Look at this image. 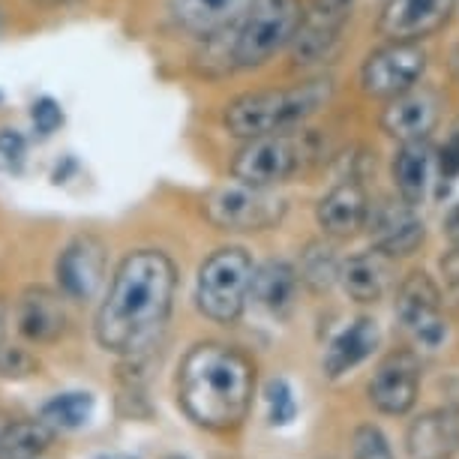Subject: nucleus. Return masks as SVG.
<instances>
[{"label": "nucleus", "instance_id": "f03ea898", "mask_svg": "<svg viewBox=\"0 0 459 459\" xmlns=\"http://www.w3.org/2000/svg\"><path fill=\"white\" fill-rule=\"evenodd\" d=\"M255 396V363L238 345L204 340L178 367V405L204 429H235L247 420Z\"/></svg>", "mask_w": 459, "mask_h": 459}, {"label": "nucleus", "instance_id": "aec40b11", "mask_svg": "<svg viewBox=\"0 0 459 459\" xmlns=\"http://www.w3.org/2000/svg\"><path fill=\"white\" fill-rule=\"evenodd\" d=\"M432 157H436V151H432L429 138H423V142H403L396 147L391 162V178L400 202L411 207L423 204L432 184Z\"/></svg>", "mask_w": 459, "mask_h": 459}, {"label": "nucleus", "instance_id": "0eeeda50", "mask_svg": "<svg viewBox=\"0 0 459 459\" xmlns=\"http://www.w3.org/2000/svg\"><path fill=\"white\" fill-rule=\"evenodd\" d=\"M307 162V144L294 133H271L244 138L231 160V178L249 186L276 189L298 175Z\"/></svg>", "mask_w": 459, "mask_h": 459}, {"label": "nucleus", "instance_id": "ddd939ff", "mask_svg": "<svg viewBox=\"0 0 459 459\" xmlns=\"http://www.w3.org/2000/svg\"><path fill=\"white\" fill-rule=\"evenodd\" d=\"M396 318L403 331L427 349H436L447 336V325L441 318V291L427 271H414L400 282L396 291Z\"/></svg>", "mask_w": 459, "mask_h": 459}, {"label": "nucleus", "instance_id": "cd10ccee", "mask_svg": "<svg viewBox=\"0 0 459 459\" xmlns=\"http://www.w3.org/2000/svg\"><path fill=\"white\" fill-rule=\"evenodd\" d=\"M267 409H271V423H289L298 414V403H294V391L289 387L285 378H273L267 381V391H264Z\"/></svg>", "mask_w": 459, "mask_h": 459}, {"label": "nucleus", "instance_id": "b1692460", "mask_svg": "<svg viewBox=\"0 0 459 459\" xmlns=\"http://www.w3.org/2000/svg\"><path fill=\"white\" fill-rule=\"evenodd\" d=\"M55 441V429L42 420H15L0 438V459H39Z\"/></svg>", "mask_w": 459, "mask_h": 459}, {"label": "nucleus", "instance_id": "9b49d317", "mask_svg": "<svg viewBox=\"0 0 459 459\" xmlns=\"http://www.w3.org/2000/svg\"><path fill=\"white\" fill-rule=\"evenodd\" d=\"M445 100L432 84H414V88L396 93L385 102L378 115V126L394 142H423L438 129Z\"/></svg>", "mask_w": 459, "mask_h": 459}, {"label": "nucleus", "instance_id": "7c9ffc66", "mask_svg": "<svg viewBox=\"0 0 459 459\" xmlns=\"http://www.w3.org/2000/svg\"><path fill=\"white\" fill-rule=\"evenodd\" d=\"M30 117H33V126L39 129V135H51L60 124H64V111H60V106L51 97H42L33 102Z\"/></svg>", "mask_w": 459, "mask_h": 459}, {"label": "nucleus", "instance_id": "c9c22d12", "mask_svg": "<svg viewBox=\"0 0 459 459\" xmlns=\"http://www.w3.org/2000/svg\"><path fill=\"white\" fill-rule=\"evenodd\" d=\"M10 423H13L10 414H4V411H0V438H4V432H6V427H10Z\"/></svg>", "mask_w": 459, "mask_h": 459}, {"label": "nucleus", "instance_id": "7ed1b4c3", "mask_svg": "<svg viewBox=\"0 0 459 459\" xmlns=\"http://www.w3.org/2000/svg\"><path fill=\"white\" fill-rule=\"evenodd\" d=\"M333 93L336 84L331 75H313L285 88L247 91L225 106L222 126L240 142L271 133H294L331 106Z\"/></svg>", "mask_w": 459, "mask_h": 459}, {"label": "nucleus", "instance_id": "f704fd0d", "mask_svg": "<svg viewBox=\"0 0 459 459\" xmlns=\"http://www.w3.org/2000/svg\"><path fill=\"white\" fill-rule=\"evenodd\" d=\"M6 322H10V309H6L4 298H0V342L6 340Z\"/></svg>", "mask_w": 459, "mask_h": 459}, {"label": "nucleus", "instance_id": "5701e85b", "mask_svg": "<svg viewBox=\"0 0 459 459\" xmlns=\"http://www.w3.org/2000/svg\"><path fill=\"white\" fill-rule=\"evenodd\" d=\"M298 289H300V276L289 262H264L262 267H255V273H253L249 298L262 309H267L271 316L282 318L294 309Z\"/></svg>", "mask_w": 459, "mask_h": 459}, {"label": "nucleus", "instance_id": "4be33fe9", "mask_svg": "<svg viewBox=\"0 0 459 459\" xmlns=\"http://www.w3.org/2000/svg\"><path fill=\"white\" fill-rule=\"evenodd\" d=\"M378 342H381L378 325L367 316L354 318L345 331H340L331 340V345H327V351H325L322 367L331 378H340L342 372H349V369L358 367V363L367 360L369 354L378 349Z\"/></svg>", "mask_w": 459, "mask_h": 459}, {"label": "nucleus", "instance_id": "f3484780", "mask_svg": "<svg viewBox=\"0 0 459 459\" xmlns=\"http://www.w3.org/2000/svg\"><path fill=\"white\" fill-rule=\"evenodd\" d=\"M369 195L358 178H345L333 184L316 204V222L327 238L349 240L367 229Z\"/></svg>", "mask_w": 459, "mask_h": 459}, {"label": "nucleus", "instance_id": "1a4fd4ad", "mask_svg": "<svg viewBox=\"0 0 459 459\" xmlns=\"http://www.w3.org/2000/svg\"><path fill=\"white\" fill-rule=\"evenodd\" d=\"M358 0H300V24L291 39V66H313L331 55Z\"/></svg>", "mask_w": 459, "mask_h": 459}, {"label": "nucleus", "instance_id": "72a5a7b5", "mask_svg": "<svg viewBox=\"0 0 459 459\" xmlns=\"http://www.w3.org/2000/svg\"><path fill=\"white\" fill-rule=\"evenodd\" d=\"M447 69H450V75H454V82L459 84V42L454 48H450V55H447Z\"/></svg>", "mask_w": 459, "mask_h": 459}, {"label": "nucleus", "instance_id": "dca6fc26", "mask_svg": "<svg viewBox=\"0 0 459 459\" xmlns=\"http://www.w3.org/2000/svg\"><path fill=\"white\" fill-rule=\"evenodd\" d=\"M64 300V294L48 289V285H28L15 303V327L24 340L33 345H51L64 340L69 327Z\"/></svg>", "mask_w": 459, "mask_h": 459}, {"label": "nucleus", "instance_id": "c756f323", "mask_svg": "<svg viewBox=\"0 0 459 459\" xmlns=\"http://www.w3.org/2000/svg\"><path fill=\"white\" fill-rule=\"evenodd\" d=\"M432 169H438L441 184H456L459 180V129L450 133V138L436 151L432 157Z\"/></svg>", "mask_w": 459, "mask_h": 459}, {"label": "nucleus", "instance_id": "bb28decb", "mask_svg": "<svg viewBox=\"0 0 459 459\" xmlns=\"http://www.w3.org/2000/svg\"><path fill=\"white\" fill-rule=\"evenodd\" d=\"M39 372V360L28 349L13 342H0V376L4 378H30Z\"/></svg>", "mask_w": 459, "mask_h": 459}, {"label": "nucleus", "instance_id": "393cba45", "mask_svg": "<svg viewBox=\"0 0 459 459\" xmlns=\"http://www.w3.org/2000/svg\"><path fill=\"white\" fill-rule=\"evenodd\" d=\"M93 414V396L84 391H69V394H57L42 405L39 420L51 427L55 432H69L79 429L91 420Z\"/></svg>", "mask_w": 459, "mask_h": 459}, {"label": "nucleus", "instance_id": "f8f14e48", "mask_svg": "<svg viewBox=\"0 0 459 459\" xmlns=\"http://www.w3.org/2000/svg\"><path fill=\"white\" fill-rule=\"evenodd\" d=\"M459 0H385L376 19L381 39L423 42L445 30L454 19Z\"/></svg>", "mask_w": 459, "mask_h": 459}, {"label": "nucleus", "instance_id": "2f4dec72", "mask_svg": "<svg viewBox=\"0 0 459 459\" xmlns=\"http://www.w3.org/2000/svg\"><path fill=\"white\" fill-rule=\"evenodd\" d=\"M28 153V138H24L19 129H0V157L19 162Z\"/></svg>", "mask_w": 459, "mask_h": 459}, {"label": "nucleus", "instance_id": "473e14b6", "mask_svg": "<svg viewBox=\"0 0 459 459\" xmlns=\"http://www.w3.org/2000/svg\"><path fill=\"white\" fill-rule=\"evenodd\" d=\"M445 231H447V238L454 240V244H459V204H454V211L447 213V220H445Z\"/></svg>", "mask_w": 459, "mask_h": 459}, {"label": "nucleus", "instance_id": "423d86ee", "mask_svg": "<svg viewBox=\"0 0 459 459\" xmlns=\"http://www.w3.org/2000/svg\"><path fill=\"white\" fill-rule=\"evenodd\" d=\"M300 24V0H255L253 10L235 28L231 64L238 69H258L291 46Z\"/></svg>", "mask_w": 459, "mask_h": 459}, {"label": "nucleus", "instance_id": "6e6552de", "mask_svg": "<svg viewBox=\"0 0 459 459\" xmlns=\"http://www.w3.org/2000/svg\"><path fill=\"white\" fill-rule=\"evenodd\" d=\"M429 66V55L420 42L385 39V46L372 48L358 69V88L367 100H394L396 93L420 84Z\"/></svg>", "mask_w": 459, "mask_h": 459}, {"label": "nucleus", "instance_id": "f257e3e1", "mask_svg": "<svg viewBox=\"0 0 459 459\" xmlns=\"http://www.w3.org/2000/svg\"><path fill=\"white\" fill-rule=\"evenodd\" d=\"M178 294V267L162 249H133L115 267L102 298L93 336L100 349L120 358H142L169 325Z\"/></svg>", "mask_w": 459, "mask_h": 459}, {"label": "nucleus", "instance_id": "a878e982", "mask_svg": "<svg viewBox=\"0 0 459 459\" xmlns=\"http://www.w3.org/2000/svg\"><path fill=\"white\" fill-rule=\"evenodd\" d=\"M298 276L307 289H313L318 294L331 289V285L340 280V262H336V255H333V247L309 244L307 253H303V258H300Z\"/></svg>", "mask_w": 459, "mask_h": 459}, {"label": "nucleus", "instance_id": "2eb2a0df", "mask_svg": "<svg viewBox=\"0 0 459 459\" xmlns=\"http://www.w3.org/2000/svg\"><path fill=\"white\" fill-rule=\"evenodd\" d=\"M367 229L372 235L378 253L387 258H405L414 255L427 240V225L418 216V207L405 202H391V204H369Z\"/></svg>", "mask_w": 459, "mask_h": 459}, {"label": "nucleus", "instance_id": "6ab92c4d", "mask_svg": "<svg viewBox=\"0 0 459 459\" xmlns=\"http://www.w3.org/2000/svg\"><path fill=\"white\" fill-rule=\"evenodd\" d=\"M405 450L411 459H450L459 450V414L450 409L420 414L405 432Z\"/></svg>", "mask_w": 459, "mask_h": 459}, {"label": "nucleus", "instance_id": "4468645a", "mask_svg": "<svg viewBox=\"0 0 459 459\" xmlns=\"http://www.w3.org/2000/svg\"><path fill=\"white\" fill-rule=\"evenodd\" d=\"M420 391V358L409 349L391 351L369 378V403L381 414H405L418 403Z\"/></svg>", "mask_w": 459, "mask_h": 459}, {"label": "nucleus", "instance_id": "412c9836", "mask_svg": "<svg viewBox=\"0 0 459 459\" xmlns=\"http://www.w3.org/2000/svg\"><path fill=\"white\" fill-rule=\"evenodd\" d=\"M340 282L354 303H376L385 298L391 285V258L378 253L376 247L369 253L351 255L349 262L340 264Z\"/></svg>", "mask_w": 459, "mask_h": 459}, {"label": "nucleus", "instance_id": "a211bd4d", "mask_svg": "<svg viewBox=\"0 0 459 459\" xmlns=\"http://www.w3.org/2000/svg\"><path fill=\"white\" fill-rule=\"evenodd\" d=\"M255 0H169V15L180 30L198 39H216L235 30Z\"/></svg>", "mask_w": 459, "mask_h": 459}, {"label": "nucleus", "instance_id": "e433bc0d", "mask_svg": "<svg viewBox=\"0 0 459 459\" xmlns=\"http://www.w3.org/2000/svg\"><path fill=\"white\" fill-rule=\"evenodd\" d=\"M162 459H186V456H180V454H169V456H162Z\"/></svg>", "mask_w": 459, "mask_h": 459}, {"label": "nucleus", "instance_id": "c85d7f7f", "mask_svg": "<svg viewBox=\"0 0 459 459\" xmlns=\"http://www.w3.org/2000/svg\"><path fill=\"white\" fill-rule=\"evenodd\" d=\"M351 456L354 459H394L387 438L381 436L378 427H358L351 436Z\"/></svg>", "mask_w": 459, "mask_h": 459}, {"label": "nucleus", "instance_id": "20e7f679", "mask_svg": "<svg viewBox=\"0 0 459 459\" xmlns=\"http://www.w3.org/2000/svg\"><path fill=\"white\" fill-rule=\"evenodd\" d=\"M253 255L244 247H220L198 267L195 307L216 325H235L247 309L253 285Z\"/></svg>", "mask_w": 459, "mask_h": 459}, {"label": "nucleus", "instance_id": "39448f33", "mask_svg": "<svg viewBox=\"0 0 459 459\" xmlns=\"http://www.w3.org/2000/svg\"><path fill=\"white\" fill-rule=\"evenodd\" d=\"M204 220L220 231L247 235V231H267L282 222L289 213V198L276 189L249 186L240 180H229L213 189H207L202 198Z\"/></svg>", "mask_w": 459, "mask_h": 459}, {"label": "nucleus", "instance_id": "9d476101", "mask_svg": "<svg viewBox=\"0 0 459 459\" xmlns=\"http://www.w3.org/2000/svg\"><path fill=\"white\" fill-rule=\"evenodd\" d=\"M106 244L97 235H79L69 240L55 262L57 291L73 303H91L106 282Z\"/></svg>", "mask_w": 459, "mask_h": 459}]
</instances>
